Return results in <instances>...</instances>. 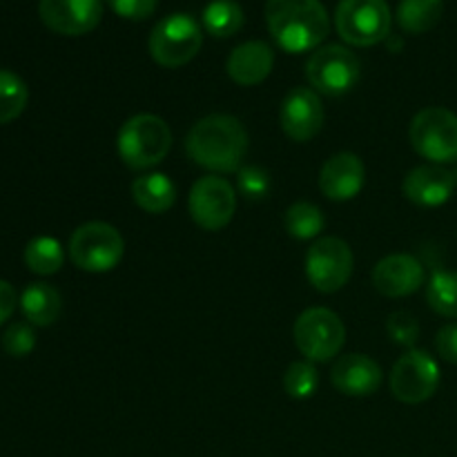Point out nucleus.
<instances>
[{"instance_id": "nucleus-1", "label": "nucleus", "mask_w": 457, "mask_h": 457, "mask_svg": "<svg viewBox=\"0 0 457 457\" xmlns=\"http://www.w3.org/2000/svg\"><path fill=\"white\" fill-rule=\"evenodd\" d=\"M186 152L210 172H239L248 152V132L235 116L210 114L187 132Z\"/></svg>"}, {"instance_id": "nucleus-2", "label": "nucleus", "mask_w": 457, "mask_h": 457, "mask_svg": "<svg viewBox=\"0 0 457 457\" xmlns=\"http://www.w3.org/2000/svg\"><path fill=\"white\" fill-rule=\"evenodd\" d=\"M266 22L275 43L288 54L317 49L330 29L320 0H268Z\"/></svg>"}, {"instance_id": "nucleus-3", "label": "nucleus", "mask_w": 457, "mask_h": 457, "mask_svg": "<svg viewBox=\"0 0 457 457\" xmlns=\"http://www.w3.org/2000/svg\"><path fill=\"white\" fill-rule=\"evenodd\" d=\"M172 132L161 116L137 114L125 120L116 137V150L129 170H150L168 156Z\"/></svg>"}, {"instance_id": "nucleus-4", "label": "nucleus", "mask_w": 457, "mask_h": 457, "mask_svg": "<svg viewBox=\"0 0 457 457\" xmlns=\"http://www.w3.org/2000/svg\"><path fill=\"white\" fill-rule=\"evenodd\" d=\"M125 254V239L114 226L105 221L83 223L70 239V257L85 272H110Z\"/></svg>"}, {"instance_id": "nucleus-5", "label": "nucleus", "mask_w": 457, "mask_h": 457, "mask_svg": "<svg viewBox=\"0 0 457 457\" xmlns=\"http://www.w3.org/2000/svg\"><path fill=\"white\" fill-rule=\"evenodd\" d=\"M411 145L436 165L457 161V114L446 107H424L411 120Z\"/></svg>"}, {"instance_id": "nucleus-6", "label": "nucleus", "mask_w": 457, "mask_h": 457, "mask_svg": "<svg viewBox=\"0 0 457 457\" xmlns=\"http://www.w3.org/2000/svg\"><path fill=\"white\" fill-rule=\"evenodd\" d=\"M335 25L346 43L370 47L391 34V12L386 0H339Z\"/></svg>"}, {"instance_id": "nucleus-7", "label": "nucleus", "mask_w": 457, "mask_h": 457, "mask_svg": "<svg viewBox=\"0 0 457 457\" xmlns=\"http://www.w3.org/2000/svg\"><path fill=\"white\" fill-rule=\"evenodd\" d=\"M295 344L308 361H330L346 342V328L337 312L328 308H308L295 321Z\"/></svg>"}, {"instance_id": "nucleus-8", "label": "nucleus", "mask_w": 457, "mask_h": 457, "mask_svg": "<svg viewBox=\"0 0 457 457\" xmlns=\"http://www.w3.org/2000/svg\"><path fill=\"white\" fill-rule=\"evenodd\" d=\"M204 34L199 22L187 13L163 18L150 34V54L161 67H183L199 54Z\"/></svg>"}, {"instance_id": "nucleus-9", "label": "nucleus", "mask_w": 457, "mask_h": 457, "mask_svg": "<svg viewBox=\"0 0 457 457\" xmlns=\"http://www.w3.org/2000/svg\"><path fill=\"white\" fill-rule=\"evenodd\" d=\"M306 76L320 94L344 96L360 80V58L342 45H326L308 58Z\"/></svg>"}, {"instance_id": "nucleus-10", "label": "nucleus", "mask_w": 457, "mask_h": 457, "mask_svg": "<svg viewBox=\"0 0 457 457\" xmlns=\"http://www.w3.org/2000/svg\"><path fill=\"white\" fill-rule=\"evenodd\" d=\"M353 275V250L337 237H320L306 253V277L312 288L330 295L342 290Z\"/></svg>"}, {"instance_id": "nucleus-11", "label": "nucleus", "mask_w": 457, "mask_h": 457, "mask_svg": "<svg viewBox=\"0 0 457 457\" xmlns=\"http://www.w3.org/2000/svg\"><path fill=\"white\" fill-rule=\"evenodd\" d=\"M187 208H190L192 221L199 228L208 232L223 230L235 217V187L221 177H201L192 186Z\"/></svg>"}, {"instance_id": "nucleus-12", "label": "nucleus", "mask_w": 457, "mask_h": 457, "mask_svg": "<svg viewBox=\"0 0 457 457\" xmlns=\"http://www.w3.org/2000/svg\"><path fill=\"white\" fill-rule=\"evenodd\" d=\"M437 386H440V366L428 353L411 348L393 366L391 391L404 404H422L431 400Z\"/></svg>"}, {"instance_id": "nucleus-13", "label": "nucleus", "mask_w": 457, "mask_h": 457, "mask_svg": "<svg viewBox=\"0 0 457 457\" xmlns=\"http://www.w3.org/2000/svg\"><path fill=\"white\" fill-rule=\"evenodd\" d=\"M279 123L286 137L297 143H306L321 132L324 125V105L320 94L308 87H295L281 101Z\"/></svg>"}, {"instance_id": "nucleus-14", "label": "nucleus", "mask_w": 457, "mask_h": 457, "mask_svg": "<svg viewBox=\"0 0 457 457\" xmlns=\"http://www.w3.org/2000/svg\"><path fill=\"white\" fill-rule=\"evenodd\" d=\"M38 13L56 34L83 36L101 22L103 0H40Z\"/></svg>"}, {"instance_id": "nucleus-15", "label": "nucleus", "mask_w": 457, "mask_h": 457, "mask_svg": "<svg viewBox=\"0 0 457 457\" xmlns=\"http://www.w3.org/2000/svg\"><path fill=\"white\" fill-rule=\"evenodd\" d=\"M455 186V174L451 170L431 163L411 170L402 181V192L420 208H440L451 199Z\"/></svg>"}, {"instance_id": "nucleus-16", "label": "nucleus", "mask_w": 457, "mask_h": 457, "mask_svg": "<svg viewBox=\"0 0 457 457\" xmlns=\"http://www.w3.org/2000/svg\"><path fill=\"white\" fill-rule=\"evenodd\" d=\"M422 284L424 266L413 254H388L373 270V286L384 297H409Z\"/></svg>"}, {"instance_id": "nucleus-17", "label": "nucleus", "mask_w": 457, "mask_h": 457, "mask_svg": "<svg viewBox=\"0 0 457 457\" xmlns=\"http://www.w3.org/2000/svg\"><path fill=\"white\" fill-rule=\"evenodd\" d=\"M366 168L361 159L351 152L330 156L320 172V190L330 201H351L361 192Z\"/></svg>"}, {"instance_id": "nucleus-18", "label": "nucleus", "mask_w": 457, "mask_h": 457, "mask_svg": "<svg viewBox=\"0 0 457 457\" xmlns=\"http://www.w3.org/2000/svg\"><path fill=\"white\" fill-rule=\"evenodd\" d=\"M382 369L375 360L361 353L342 355L330 370V382L339 393L351 397L373 395L382 386Z\"/></svg>"}, {"instance_id": "nucleus-19", "label": "nucleus", "mask_w": 457, "mask_h": 457, "mask_svg": "<svg viewBox=\"0 0 457 457\" xmlns=\"http://www.w3.org/2000/svg\"><path fill=\"white\" fill-rule=\"evenodd\" d=\"M272 67H275V52L263 40L241 43L239 47L232 49L226 62L228 76L237 85H244V87H253V85L263 83L270 76Z\"/></svg>"}, {"instance_id": "nucleus-20", "label": "nucleus", "mask_w": 457, "mask_h": 457, "mask_svg": "<svg viewBox=\"0 0 457 457\" xmlns=\"http://www.w3.org/2000/svg\"><path fill=\"white\" fill-rule=\"evenodd\" d=\"M132 199L141 210L150 214H163L177 201V186L168 174L147 172L134 179Z\"/></svg>"}, {"instance_id": "nucleus-21", "label": "nucleus", "mask_w": 457, "mask_h": 457, "mask_svg": "<svg viewBox=\"0 0 457 457\" xmlns=\"http://www.w3.org/2000/svg\"><path fill=\"white\" fill-rule=\"evenodd\" d=\"M21 311L34 326H52L62 311V299L54 286L34 281L21 295Z\"/></svg>"}, {"instance_id": "nucleus-22", "label": "nucleus", "mask_w": 457, "mask_h": 457, "mask_svg": "<svg viewBox=\"0 0 457 457\" xmlns=\"http://www.w3.org/2000/svg\"><path fill=\"white\" fill-rule=\"evenodd\" d=\"M445 13V0H400L397 22L409 34H424L440 22Z\"/></svg>"}, {"instance_id": "nucleus-23", "label": "nucleus", "mask_w": 457, "mask_h": 457, "mask_svg": "<svg viewBox=\"0 0 457 457\" xmlns=\"http://www.w3.org/2000/svg\"><path fill=\"white\" fill-rule=\"evenodd\" d=\"M284 226L290 237L299 241L317 239L326 226L324 212L311 201H297L284 214Z\"/></svg>"}, {"instance_id": "nucleus-24", "label": "nucleus", "mask_w": 457, "mask_h": 457, "mask_svg": "<svg viewBox=\"0 0 457 457\" xmlns=\"http://www.w3.org/2000/svg\"><path fill=\"white\" fill-rule=\"evenodd\" d=\"M204 25L217 38H230L244 27V9L237 0H212L204 9Z\"/></svg>"}, {"instance_id": "nucleus-25", "label": "nucleus", "mask_w": 457, "mask_h": 457, "mask_svg": "<svg viewBox=\"0 0 457 457\" xmlns=\"http://www.w3.org/2000/svg\"><path fill=\"white\" fill-rule=\"evenodd\" d=\"M25 263L31 272L40 277L56 275L65 263V253L54 237H36L27 244Z\"/></svg>"}, {"instance_id": "nucleus-26", "label": "nucleus", "mask_w": 457, "mask_h": 457, "mask_svg": "<svg viewBox=\"0 0 457 457\" xmlns=\"http://www.w3.org/2000/svg\"><path fill=\"white\" fill-rule=\"evenodd\" d=\"M29 89L25 80L9 70H0V125L16 120L25 112Z\"/></svg>"}, {"instance_id": "nucleus-27", "label": "nucleus", "mask_w": 457, "mask_h": 457, "mask_svg": "<svg viewBox=\"0 0 457 457\" xmlns=\"http://www.w3.org/2000/svg\"><path fill=\"white\" fill-rule=\"evenodd\" d=\"M427 299L428 306H431L437 315L457 320V272H433L427 288Z\"/></svg>"}, {"instance_id": "nucleus-28", "label": "nucleus", "mask_w": 457, "mask_h": 457, "mask_svg": "<svg viewBox=\"0 0 457 457\" xmlns=\"http://www.w3.org/2000/svg\"><path fill=\"white\" fill-rule=\"evenodd\" d=\"M320 386V373L312 361H293L284 373V388L295 400H308Z\"/></svg>"}, {"instance_id": "nucleus-29", "label": "nucleus", "mask_w": 457, "mask_h": 457, "mask_svg": "<svg viewBox=\"0 0 457 457\" xmlns=\"http://www.w3.org/2000/svg\"><path fill=\"white\" fill-rule=\"evenodd\" d=\"M237 186L245 199L259 201L270 192V179H268L266 170L257 168V165H245L237 172Z\"/></svg>"}, {"instance_id": "nucleus-30", "label": "nucleus", "mask_w": 457, "mask_h": 457, "mask_svg": "<svg viewBox=\"0 0 457 457\" xmlns=\"http://www.w3.org/2000/svg\"><path fill=\"white\" fill-rule=\"evenodd\" d=\"M36 346L34 328L25 321H16L3 335V348L12 357H27Z\"/></svg>"}, {"instance_id": "nucleus-31", "label": "nucleus", "mask_w": 457, "mask_h": 457, "mask_svg": "<svg viewBox=\"0 0 457 457\" xmlns=\"http://www.w3.org/2000/svg\"><path fill=\"white\" fill-rule=\"evenodd\" d=\"M386 330H388V337H391L393 342L406 348H413L420 337L418 320L406 311L393 312L386 321Z\"/></svg>"}, {"instance_id": "nucleus-32", "label": "nucleus", "mask_w": 457, "mask_h": 457, "mask_svg": "<svg viewBox=\"0 0 457 457\" xmlns=\"http://www.w3.org/2000/svg\"><path fill=\"white\" fill-rule=\"evenodd\" d=\"M112 12L128 21H147L156 12L159 0H107Z\"/></svg>"}, {"instance_id": "nucleus-33", "label": "nucleus", "mask_w": 457, "mask_h": 457, "mask_svg": "<svg viewBox=\"0 0 457 457\" xmlns=\"http://www.w3.org/2000/svg\"><path fill=\"white\" fill-rule=\"evenodd\" d=\"M436 351L442 360L457 366V324H449L440 328L436 337Z\"/></svg>"}, {"instance_id": "nucleus-34", "label": "nucleus", "mask_w": 457, "mask_h": 457, "mask_svg": "<svg viewBox=\"0 0 457 457\" xmlns=\"http://www.w3.org/2000/svg\"><path fill=\"white\" fill-rule=\"evenodd\" d=\"M16 290L12 284L0 279V326L12 317V312L16 311Z\"/></svg>"}, {"instance_id": "nucleus-35", "label": "nucleus", "mask_w": 457, "mask_h": 457, "mask_svg": "<svg viewBox=\"0 0 457 457\" xmlns=\"http://www.w3.org/2000/svg\"><path fill=\"white\" fill-rule=\"evenodd\" d=\"M453 174H455V183H457V168H455V172H453Z\"/></svg>"}]
</instances>
